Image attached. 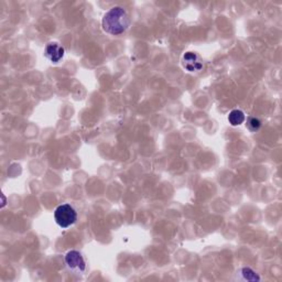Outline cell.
I'll use <instances>...</instances> for the list:
<instances>
[{"label":"cell","instance_id":"6da1fadb","mask_svg":"<svg viewBox=\"0 0 282 282\" xmlns=\"http://www.w3.org/2000/svg\"><path fill=\"white\" fill-rule=\"evenodd\" d=\"M129 26H130V18L121 7H112L109 11L105 13L102 20L103 30L111 35H119L126 32Z\"/></svg>","mask_w":282,"mask_h":282},{"label":"cell","instance_id":"7a4b0ae2","mask_svg":"<svg viewBox=\"0 0 282 282\" xmlns=\"http://www.w3.org/2000/svg\"><path fill=\"white\" fill-rule=\"evenodd\" d=\"M54 219L61 228H68L78 220V213L70 204H62L54 211Z\"/></svg>","mask_w":282,"mask_h":282},{"label":"cell","instance_id":"3957f363","mask_svg":"<svg viewBox=\"0 0 282 282\" xmlns=\"http://www.w3.org/2000/svg\"><path fill=\"white\" fill-rule=\"evenodd\" d=\"M65 264L68 269L78 273H82L86 270V262L82 254L78 250H71L65 255Z\"/></svg>","mask_w":282,"mask_h":282},{"label":"cell","instance_id":"277c9868","mask_svg":"<svg viewBox=\"0 0 282 282\" xmlns=\"http://www.w3.org/2000/svg\"><path fill=\"white\" fill-rule=\"evenodd\" d=\"M182 65L189 72H197L203 68V61L196 53L186 52L182 58Z\"/></svg>","mask_w":282,"mask_h":282},{"label":"cell","instance_id":"5b68a950","mask_svg":"<svg viewBox=\"0 0 282 282\" xmlns=\"http://www.w3.org/2000/svg\"><path fill=\"white\" fill-rule=\"evenodd\" d=\"M65 50L57 42H50L47 44L44 49V55L48 60H50L52 63H59L64 57Z\"/></svg>","mask_w":282,"mask_h":282},{"label":"cell","instance_id":"8992f818","mask_svg":"<svg viewBox=\"0 0 282 282\" xmlns=\"http://www.w3.org/2000/svg\"><path fill=\"white\" fill-rule=\"evenodd\" d=\"M246 116L243 111H241L240 109H234L230 112V115H228V121H230V124L232 126H239L241 125L243 121H245Z\"/></svg>","mask_w":282,"mask_h":282},{"label":"cell","instance_id":"52a82bcc","mask_svg":"<svg viewBox=\"0 0 282 282\" xmlns=\"http://www.w3.org/2000/svg\"><path fill=\"white\" fill-rule=\"evenodd\" d=\"M247 127L250 131H258L260 129L262 123L261 120L257 117H249L247 119Z\"/></svg>","mask_w":282,"mask_h":282},{"label":"cell","instance_id":"ba28073f","mask_svg":"<svg viewBox=\"0 0 282 282\" xmlns=\"http://www.w3.org/2000/svg\"><path fill=\"white\" fill-rule=\"evenodd\" d=\"M241 274L243 279H246L248 281H259L260 278H259L258 274L250 268H242L241 269Z\"/></svg>","mask_w":282,"mask_h":282}]
</instances>
